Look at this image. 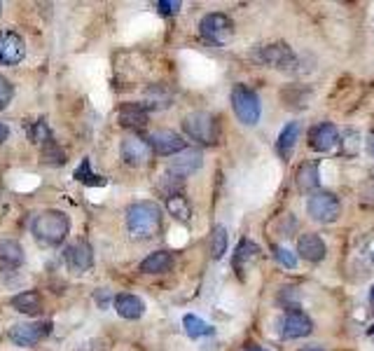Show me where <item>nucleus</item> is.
Segmentation results:
<instances>
[{
  "instance_id": "7ed1b4c3",
  "label": "nucleus",
  "mask_w": 374,
  "mask_h": 351,
  "mask_svg": "<svg viewBox=\"0 0 374 351\" xmlns=\"http://www.w3.org/2000/svg\"><path fill=\"white\" fill-rule=\"evenodd\" d=\"M182 129H185V134L189 136V139L201 143V146H216L220 139V125H218L216 115L204 113V110H197V113L185 115V120H182Z\"/></svg>"
},
{
  "instance_id": "423d86ee",
  "label": "nucleus",
  "mask_w": 374,
  "mask_h": 351,
  "mask_svg": "<svg viewBox=\"0 0 374 351\" xmlns=\"http://www.w3.org/2000/svg\"><path fill=\"white\" fill-rule=\"evenodd\" d=\"M257 59L262 61L264 66L276 68V71H295V66H297L295 52L286 42H274V45H264V47H259Z\"/></svg>"
},
{
  "instance_id": "5701e85b",
  "label": "nucleus",
  "mask_w": 374,
  "mask_h": 351,
  "mask_svg": "<svg viewBox=\"0 0 374 351\" xmlns=\"http://www.w3.org/2000/svg\"><path fill=\"white\" fill-rule=\"evenodd\" d=\"M21 263H24V248H21L19 241H0V267H10V270H14V267H19Z\"/></svg>"
},
{
  "instance_id": "a211bd4d",
  "label": "nucleus",
  "mask_w": 374,
  "mask_h": 351,
  "mask_svg": "<svg viewBox=\"0 0 374 351\" xmlns=\"http://www.w3.org/2000/svg\"><path fill=\"white\" fill-rule=\"evenodd\" d=\"M117 120L127 129H141L148 125V108H145V103H122Z\"/></svg>"
},
{
  "instance_id": "9b49d317",
  "label": "nucleus",
  "mask_w": 374,
  "mask_h": 351,
  "mask_svg": "<svg viewBox=\"0 0 374 351\" xmlns=\"http://www.w3.org/2000/svg\"><path fill=\"white\" fill-rule=\"evenodd\" d=\"M26 57V42L24 38L14 30H0V64L14 66Z\"/></svg>"
},
{
  "instance_id": "f03ea898",
  "label": "nucleus",
  "mask_w": 374,
  "mask_h": 351,
  "mask_svg": "<svg viewBox=\"0 0 374 351\" xmlns=\"http://www.w3.org/2000/svg\"><path fill=\"white\" fill-rule=\"evenodd\" d=\"M30 232L45 246H59L71 232V220L64 211H42L30 223Z\"/></svg>"
},
{
  "instance_id": "58836bf2",
  "label": "nucleus",
  "mask_w": 374,
  "mask_h": 351,
  "mask_svg": "<svg viewBox=\"0 0 374 351\" xmlns=\"http://www.w3.org/2000/svg\"><path fill=\"white\" fill-rule=\"evenodd\" d=\"M368 335H370V340H374V323L368 328Z\"/></svg>"
},
{
  "instance_id": "e433bc0d",
  "label": "nucleus",
  "mask_w": 374,
  "mask_h": 351,
  "mask_svg": "<svg viewBox=\"0 0 374 351\" xmlns=\"http://www.w3.org/2000/svg\"><path fill=\"white\" fill-rule=\"evenodd\" d=\"M368 152L374 157V129H372L370 136H368Z\"/></svg>"
},
{
  "instance_id": "f704fd0d",
  "label": "nucleus",
  "mask_w": 374,
  "mask_h": 351,
  "mask_svg": "<svg viewBox=\"0 0 374 351\" xmlns=\"http://www.w3.org/2000/svg\"><path fill=\"white\" fill-rule=\"evenodd\" d=\"M155 7L162 14H175L180 10V0H157Z\"/></svg>"
},
{
  "instance_id": "20e7f679",
  "label": "nucleus",
  "mask_w": 374,
  "mask_h": 351,
  "mask_svg": "<svg viewBox=\"0 0 374 351\" xmlns=\"http://www.w3.org/2000/svg\"><path fill=\"white\" fill-rule=\"evenodd\" d=\"M232 108H234V115L239 117L243 125H248V127L257 125L259 115H262V103H259V96L246 85H234V89H232Z\"/></svg>"
},
{
  "instance_id": "a19ab883",
  "label": "nucleus",
  "mask_w": 374,
  "mask_h": 351,
  "mask_svg": "<svg viewBox=\"0 0 374 351\" xmlns=\"http://www.w3.org/2000/svg\"><path fill=\"white\" fill-rule=\"evenodd\" d=\"M370 297H372V302H374V286H372V291H370Z\"/></svg>"
},
{
  "instance_id": "7c9ffc66",
  "label": "nucleus",
  "mask_w": 374,
  "mask_h": 351,
  "mask_svg": "<svg viewBox=\"0 0 374 351\" xmlns=\"http://www.w3.org/2000/svg\"><path fill=\"white\" fill-rule=\"evenodd\" d=\"M42 159L47 164L61 166V164H66V152L57 146V141H52V143H47V146H42Z\"/></svg>"
},
{
  "instance_id": "bb28decb",
  "label": "nucleus",
  "mask_w": 374,
  "mask_h": 351,
  "mask_svg": "<svg viewBox=\"0 0 374 351\" xmlns=\"http://www.w3.org/2000/svg\"><path fill=\"white\" fill-rule=\"evenodd\" d=\"M182 326H185V333L192 340H197V338H209V335H213V328L206 323L204 318L194 316V314H187L185 318H182Z\"/></svg>"
},
{
  "instance_id": "1a4fd4ad",
  "label": "nucleus",
  "mask_w": 374,
  "mask_h": 351,
  "mask_svg": "<svg viewBox=\"0 0 374 351\" xmlns=\"http://www.w3.org/2000/svg\"><path fill=\"white\" fill-rule=\"evenodd\" d=\"M119 155H122V159H124V164H129V166H145L152 157L150 141H145L136 134L127 136L119 146Z\"/></svg>"
},
{
  "instance_id": "6ab92c4d",
  "label": "nucleus",
  "mask_w": 374,
  "mask_h": 351,
  "mask_svg": "<svg viewBox=\"0 0 374 351\" xmlns=\"http://www.w3.org/2000/svg\"><path fill=\"white\" fill-rule=\"evenodd\" d=\"M115 311L122 318H127V321H136V318H141L145 314V302L139 295L119 293L115 297Z\"/></svg>"
},
{
  "instance_id": "c9c22d12",
  "label": "nucleus",
  "mask_w": 374,
  "mask_h": 351,
  "mask_svg": "<svg viewBox=\"0 0 374 351\" xmlns=\"http://www.w3.org/2000/svg\"><path fill=\"white\" fill-rule=\"evenodd\" d=\"M7 136H10V127H7L5 122H0V143H5Z\"/></svg>"
},
{
  "instance_id": "cd10ccee",
  "label": "nucleus",
  "mask_w": 374,
  "mask_h": 351,
  "mask_svg": "<svg viewBox=\"0 0 374 351\" xmlns=\"http://www.w3.org/2000/svg\"><path fill=\"white\" fill-rule=\"evenodd\" d=\"M171 103V91L166 89L164 85H155L148 89V103H145V108H166V105Z\"/></svg>"
},
{
  "instance_id": "f257e3e1",
  "label": "nucleus",
  "mask_w": 374,
  "mask_h": 351,
  "mask_svg": "<svg viewBox=\"0 0 374 351\" xmlns=\"http://www.w3.org/2000/svg\"><path fill=\"white\" fill-rule=\"evenodd\" d=\"M127 227L136 239H150L162 227V209L155 202H134L127 206Z\"/></svg>"
},
{
  "instance_id": "aec40b11",
  "label": "nucleus",
  "mask_w": 374,
  "mask_h": 351,
  "mask_svg": "<svg viewBox=\"0 0 374 351\" xmlns=\"http://www.w3.org/2000/svg\"><path fill=\"white\" fill-rule=\"evenodd\" d=\"M10 307L21 311V314H28V316H35L42 311V300L40 295H37L35 291H24L19 295H14L10 300Z\"/></svg>"
},
{
  "instance_id": "0eeeda50",
  "label": "nucleus",
  "mask_w": 374,
  "mask_h": 351,
  "mask_svg": "<svg viewBox=\"0 0 374 351\" xmlns=\"http://www.w3.org/2000/svg\"><path fill=\"white\" fill-rule=\"evenodd\" d=\"M52 333L49 321H30V323H17L10 328L7 338H10L17 347H33L40 340H45Z\"/></svg>"
},
{
  "instance_id": "72a5a7b5",
  "label": "nucleus",
  "mask_w": 374,
  "mask_h": 351,
  "mask_svg": "<svg viewBox=\"0 0 374 351\" xmlns=\"http://www.w3.org/2000/svg\"><path fill=\"white\" fill-rule=\"evenodd\" d=\"M12 96H14V87L10 85V80H7V78H3V75H0V110H3V108H7V105H10Z\"/></svg>"
},
{
  "instance_id": "4be33fe9",
  "label": "nucleus",
  "mask_w": 374,
  "mask_h": 351,
  "mask_svg": "<svg viewBox=\"0 0 374 351\" xmlns=\"http://www.w3.org/2000/svg\"><path fill=\"white\" fill-rule=\"evenodd\" d=\"M297 139H300V125H297V122H290V125L281 129L279 141H276V152L281 159H288L290 155H293Z\"/></svg>"
},
{
  "instance_id": "4c0bfd02",
  "label": "nucleus",
  "mask_w": 374,
  "mask_h": 351,
  "mask_svg": "<svg viewBox=\"0 0 374 351\" xmlns=\"http://www.w3.org/2000/svg\"><path fill=\"white\" fill-rule=\"evenodd\" d=\"M300 351H323L320 347H304V349H300Z\"/></svg>"
},
{
  "instance_id": "473e14b6",
  "label": "nucleus",
  "mask_w": 374,
  "mask_h": 351,
  "mask_svg": "<svg viewBox=\"0 0 374 351\" xmlns=\"http://www.w3.org/2000/svg\"><path fill=\"white\" fill-rule=\"evenodd\" d=\"M274 258L281 267H288V270H295L297 267V258L293 251H288L286 246H274Z\"/></svg>"
},
{
  "instance_id": "412c9836",
  "label": "nucleus",
  "mask_w": 374,
  "mask_h": 351,
  "mask_svg": "<svg viewBox=\"0 0 374 351\" xmlns=\"http://www.w3.org/2000/svg\"><path fill=\"white\" fill-rule=\"evenodd\" d=\"M173 267V255L169 251H155L150 253L145 260L141 263V272L143 274H164Z\"/></svg>"
},
{
  "instance_id": "4468645a",
  "label": "nucleus",
  "mask_w": 374,
  "mask_h": 351,
  "mask_svg": "<svg viewBox=\"0 0 374 351\" xmlns=\"http://www.w3.org/2000/svg\"><path fill=\"white\" fill-rule=\"evenodd\" d=\"M339 143V132L337 127L330 122H320L309 132V146L316 152H330Z\"/></svg>"
},
{
  "instance_id": "2f4dec72",
  "label": "nucleus",
  "mask_w": 374,
  "mask_h": 351,
  "mask_svg": "<svg viewBox=\"0 0 374 351\" xmlns=\"http://www.w3.org/2000/svg\"><path fill=\"white\" fill-rule=\"evenodd\" d=\"M358 141H361V134L349 129V132L341 134V155L344 157H353L358 152Z\"/></svg>"
},
{
  "instance_id": "ddd939ff",
  "label": "nucleus",
  "mask_w": 374,
  "mask_h": 351,
  "mask_svg": "<svg viewBox=\"0 0 374 351\" xmlns=\"http://www.w3.org/2000/svg\"><path fill=\"white\" fill-rule=\"evenodd\" d=\"M66 265L68 270H73L75 274H82L87 272L91 265H94V251H91V246L87 241H75L71 243V246L66 248Z\"/></svg>"
},
{
  "instance_id": "c85d7f7f",
  "label": "nucleus",
  "mask_w": 374,
  "mask_h": 351,
  "mask_svg": "<svg viewBox=\"0 0 374 351\" xmlns=\"http://www.w3.org/2000/svg\"><path fill=\"white\" fill-rule=\"evenodd\" d=\"M28 139L30 143H40V146H47V143H52L54 139H52V132L47 127V122L45 120H35L28 125Z\"/></svg>"
},
{
  "instance_id": "2eb2a0df",
  "label": "nucleus",
  "mask_w": 374,
  "mask_h": 351,
  "mask_svg": "<svg viewBox=\"0 0 374 351\" xmlns=\"http://www.w3.org/2000/svg\"><path fill=\"white\" fill-rule=\"evenodd\" d=\"M201 152L199 150H182L178 157H173L171 159V164H169V173L175 176V178H180V180H185L189 173H194L197 169L201 166Z\"/></svg>"
},
{
  "instance_id": "dca6fc26",
  "label": "nucleus",
  "mask_w": 374,
  "mask_h": 351,
  "mask_svg": "<svg viewBox=\"0 0 374 351\" xmlns=\"http://www.w3.org/2000/svg\"><path fill=\"white\" fill-rule=\"evenodd\" d=\"M257 258H259L257 243H253L250 239H241L239 246H236V251H234V258H232V265H234L236 274H239V279L246 277V272L257 263Z\"/></svg>"
},
{
  "instance_id": "6e6552de",
  "label": "nucleus",
  "mask_w": 374,
  "mask_h": 351,
  "mask_svg": "<svg viewBox=\"0 0 374 351\" xmlns=\"http://www.w3.org/2000/svg\"><path fill=\"white\" fill-rule=\"evenodd\" d=\"M232 26H234L232 19L227 17V14H223V12H211V14H206V17L199 21L201 35L209 42H218V45H223L227 38L232 35Z\"/></svg>"
},
{
  "instance_id": "39448f33",
  "label": "nucleus",
  "mask_w": 374,
  "mask_h": 351,
  "mask_svg": "<svg viewBox=\"0 0 374 351\" xmlns=\"http://www.w3.org/2000/svg\"><path fill=\"white\" fill-rule=\"evenodd\" d=\"M307 213L311 216V220H316V223H323V225L334 223L341 213L339 197L327 192V190H316V192L307 200Z\"/></svg>"
},
{
  "instance_id": "393cba45",
  "label": "nucleus",
  "mask_w": 374,
  "mask_h": 351,
  "mask_svg": "<svg viewBox=\"0 0 374 351\" xmlns=\"http://www.w3.org/2000/svg\"><path fill=\"white\" fill-rule=\"evenodd\" d=\"M166 209H169L171 216L175 220H180V223H189V218H192V206H189L187 197H182L180 192L166 197Z\"/></svg>"
},
{
  "instance_id": "9d476101",
  "label": "nucleus",
  "mask_w": 374,
  "mask_h": 351,
  "mask_svg": "<svg viewBox=\"0 0 374 351\" xmlns=\"http://www.w3.org/2000/svg\"><path fill=\"white\" fill-rule=\"evenodd\" d=\"M279 328H281V335H284L286 340H300V338H307V335H311V330H314V323H311V318L304 314V311L290 309L288 314L281 316Z\"/></svg>"
},
{
  "instance_id": "c756f323",
  "label": "nucleus",
  "mask_w": 374,
  "mask_h": 351,
  "mask_svg": "<svg viewBox=\"0 0 374 351\" xmlns=\"http://www.w3.org/2000/svg\"><path fill=\"white\" fill-rule=\"evenodd\" d=\"M227 253V230L223 225H216L211 232V255L220 260Z\"/></svg>"
},
{
  "instance_id": "79ce46f5",
  "label": "nucleus",
  "mask_w": 374,
  "mask_h": 351,
  "mask_svg": "<svg viewBox=\"0 0 374 351\" xmlns=\"http://www.w3.org/2000/svg\"><path fill=\"white\" fill-rule=\"evenodd\" d=\"M0 10H3V5H0Z\"/></svg>"
},
{
  "instance_id": "f8f14e48",
  "label": "nucleus",
  "mask_w": 374,
  "mask_h": 351,
  "mask_svg": "<svg viewBox=\"0 0 374 351\" xmlns=\"http://www.w3.org/2000/svg\"><path fill=\"white\" fill-rule=\"evenodd\" d=\"M148 141H150L152 152H157V155H162V157L175 155V152L185 150V141H182V136L171 132V129H159V132H152Z\"/></svg>"
},
{
  "instance_id": "a878e982",
  "label": "nucleus",
  "mask_w": 374,
  "mask_h": 351,
  "mask_svg": "<svg viewBox=\"0 0 374 351\" xmlns=\"http://www.w3.org/2000/svg\"><path fill=\"white\" fill-rule=\"evenodd\" d=\"M73 178H75V180H80V183H85V185H89V188H103L105 183H108V180L103 178V176H98V173L91 171V164H89V159H87V157L82 159L80 166H78V169H75Z\"/></svg>"
},
{
  "instance_id": "ea45409f",
  "label": "nucleus",
  "mask_w": 374,
  "mask_h": 351,
  "mask_svg": "<svg viewBox=\"0 0 374 351\" xmlns=\"http://www.w3.org/2000/svg\"><path fill=\"white\" fill-rule=\"evenodd\" d=\"M246 351H267V349H262V347H248Z\"/></svg>"
},
{
  "instance_id": "b1692460",
  "label": "nucleus",
  "mask_w": 374,
  "mask_h": 351,
  "mask_svg": "<svg viewBox=\"0 0 374 351\" xmlns=\"http://www.w3.org/2000/svg\"><path fill=\"white\" fill-rule=\"evenodd\" d=\"M320 185V176H318V162H304L300 169H297V188L302 192H311V190H318Z\"/></svg>"
},
{
  "instance_id": "f3484780",
  "label": "nucleus",
  "mask_w": 374,
  "mask_h": 351,
  "mask_svg": "<svg viewBox=\"0 0 374 351\" xmlns=\"http://www.w3.org/2000/svg\"><path fill=\"white\" fill-rule=\"evenodd\" d=\"M297 253L309 263H320L327 255V246L318 234L307 232L300 236V241H297Z\"/></svg>"
}]
</instances>
